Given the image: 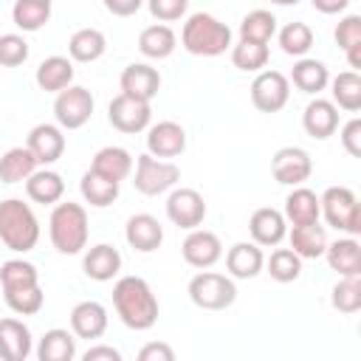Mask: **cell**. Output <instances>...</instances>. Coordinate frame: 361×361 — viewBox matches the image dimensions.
I'll list each match as a JSON object with an SVG mask.
<instances>
[{
    "label": "cell",
    "mask_w": 361,
    "mask_h": 361,
    "mask_svg": "<svg viewBox=\"0 0 361 361\" xmlns=\"http://www.w3.org/2000/svg\"><path fill=\"white\" fill-rule=\"evenodd\" d=\"M113 307L124 327L149 330L158 322V299L147 279L141 276H118L113 285Z\"/></svg>",
    "instance_id": "cell-1"
},
{
    "label": "cell",
    "mask_w": 361,
    "mask_h": 361,
    "mask_svg": "<svg viewBox=\"0 0 361 361\" xmlns=\"http://www.w3.org/2000/svg\"><path fill=\"white\" fill-rule=\"evenodd\" d=\"M180 45L192 56H220L231 48V28L209 11H195L180 28Z\"/></svg>",
    "instance_id": "cell-2"
},
{
    "label": "cell",
    "mask_w": 361,
    "mask_h": 361,
    "mask_svg": "<svg viewBox=\"0 0 361 361\" xmlns=\"http://www.w3.org/2000/svg\"><path fill=\"white\" fill-rule=\"evenodd\" d=\"M87 234H90V226L82 203H71V200L54 203V212L48 220V237L59 254H68V257L82 254L87 248Z\"/></svg>",
    "instance_id": "cell-3"
},
{
    "label": "cell",
    "mask_w": 361,
    "mask_h": 361,
    "mask_svg": "<svg viewBox=\"0 0 361 361\" xmlns=\"http://www.w3.org/2000/svg\"><path fill=\"white\" fill-rule=\"evenodd\" d=\"M0 243L17 254H25L39 243V220L20 197L0 200Z\"/></svg>",
    "instance_id": "cell-4"
},
{
    "label": "cell",
    "mask_w": 361,
    "mask_h": 361,
    "mask_svg": "<svg viewBox=\"0 0 361 361\" xmlns=\"http://www.w3.org/2000/svg\"><path fill=\"white\" fill-rule=\"evenodd\" d=\"M319 212L336 231H344L350 237L361 234V206L350 186H327L319 197Z\"/></svg>",
    "instance_id": "cell-5"
},
{
    "label": "cell",
    "mask_w": 361,
    "mask_h": 361,
    "mask_svg": "<svg viewBox=\"0 0 361 361\" xmlns=\"http://www.w3.org/2000/svg\"><path fill=\"white\" fill-rule=\"evenodd\" d=\"M189 299L200 310H226L237 299V285L231 276L203 268L189 279Z\"/></svg>",
    "instance_id": "cell-6"
},
{
    "label": "cell",
    "mask_w": 361,
    "mask_h": 361,
    "mask_svg": "<svg viewBox=\"0 0 361 361\" xmlns=\"http://www.w3.org/2000/svg\"><path fill=\"white\" fill-rule=\"evenodd\" d=\"M180 180V166L175 161H166V158H155L149 152L138 155L135 158V175H133V183L141 195L147 197H155V195H164L169 189H175V183Z\"/></svg>",
    "instance_id": "cell-7"
},
{
    "label": "cell",
    "mask_w": 361,
    "mask_h": 361,
    "mask_svg": "<svg viewBox=\"0 0 361 361\" xmlns=\"http://www.w3.org/2000/svg\"><path fill=\"white\" fill-rule=\"evenodd\" d=\"M93 116V96L82 85H68L54 99V118L62 130H79Z\"/></svg>",
    "instance_id": "cell-8"
},
{
    "label": "cell",
    "mask_w": 361,
    "mask_h": 361,
    "mask_svg": "<svg viewBox=\"0 0 361 361\" xmlns=\"http://www.w3.org/2000/svg\"><path fill=\"white\" fill-rule=\"evenodd\" d=\"M107 121L118 130V133H127V135H135L141 130L149 127L152 121V107L149 102H141L135 96H127V93H118L110 99L107 104Z\"/></svg>",
    "instance_id": "cell-9"
},
{
    "label": "cell",
    "mask_w": 361,
    "mask_h": 361,
    "mask_svg": "<svg viewBox=\"0 0 361 361\" xmlns=\"http://www.w3.org/2000/svg\"><path fill=\"white\" fill-rule=\"evenodd\" d=\"M290 99V82L279 71H259L251 82V102L259 113H279Z\"/></svg>",
    "instance_id": "cell-10"
},
{
    "label": "cell",
    "mask_w": 361,
    "mask_h": 361,
    "mask_svg": "<svg viewBox=\"0 0 361 361\" xmlns=\"http://www.w3.org/2000/svg\"><path fill=\"white\" fill-rule=\"evenodd\" d=\"M166 217L178 226V228H197L203 220H206V200L197 189L192 186H180V189H172L169 197H166Z\"/></svg>",
    "instance_id": "cell-11"
},
{
    "label": "cell",
    "mask_w": 361,
    "mask_h": 361,
    "mask_svg": "<svg viewBox=\"0 0 361 361\" xmlns=\"http://www.w3.org/2000/svg\"><path fill=\"white\" fill-rule=\"evenodd\" d=\"M271 172L282 186H302L313 172V161L302 147H282L271 158Z\"/></svg>",
    "instance_id": "cell-12"
},
{
    "label": "cell",
    "mask_w": 361,
    "mask_h": 361,
    "mask_svg": "<svg viewBox=\"0 0 361 361\" xmlns=\"http://www.w3.org/2000/svg\"><path fill=\"white\" fill-rule=\"evenodd\" d=\"M180 254H183V259H186V265H192V268H212L220 257H223V243H220V237L214 234V231H209V228H192L189 234H186V240H183V245H180Z\"/></svg>",
    "instance_id": "cell-13"
},
{
    "label": "cell",
    "mask_w": 361,
    "mask_h": 361,
    "mask_svg": "<svg viewBox=\"0 0 361 361\" xmlns=\"http://www.w3.org/2000/svg\"><path fill=\"white\" fill-rule=\"evenodd\" d=\"M25 147L34 152L37 164L51 166V164H56V161L62 158V152H65V133H62L59 124H48V121H42V124L31 127Z\"/></svg>",
    "instance_id": "cell-14"
},
{
    "label": "cell",
    "mask_w": 361,
    "mask_h": 361,
    "mask_svg": "<svg viewBox=\"0 0 361 361\" xmlns=\"http://www.w3.org/2000/svg\"><path fill=\"white\" fill-rule=\"evenodd\" d=\"M186 149V130L178 121H158L147 127V152L155 158H178Z\"/></svg>",
    "instance_id": "cell-15"
},
{
    "label": "cell",
    "mask_w": 361,
    "mask_h": 361,
    "mask_svg": "<svg viewBox=\"0 0 361 361\" xmlns=\"http://www.w3.org/2000/svg\"><path fill=\"white\" fill-rule=\"evenodd\" d=\"M118 85H121V93L135 96L141 102H152L161 90V73H158V68H152L147 62H133L121 71Z\"/></svg>",
    "instance_id": "cell-16"
},
{
    "label": "cell",
    "mask_w": 361,
    "mask_h": 361,
    "mask_svg": "<svg viewBox=\"0 0 361 361\" xmlns=\"http://www.w3.org/2000/svg\"><path fill=\"white\" fill-rule=\"evenodd\" d=\"M248 231H251V240L262 248L268 245H279L288 234V220L279 209H271V206H262L257 209L251 217H248Z\"/></svg>",
    "instance_id": "cell-17"
},
{
    "label": "cell",
    "mask_w": 361,
    "mask_h": 361,
    "mask_svg": "<svg viewBox=\"0 0 361 361\" xmlns=\"http://www.w3.org/2000/svg\"><path fill=\"white\" fill-rule=\"evenodd\" d=\"M124 240L130 248L141 251V254H149L155 248H161L164 243V226L158 223V217L141 212V214H133L124 226Z\"/></svg>",
    "instance_id": "cell-18"
},
{
    "label": "cell",
    "mask_w": 361,
    "mask_h": 361,
    "mask_svg": "<svg viewBox=\"0 0 361 361\" xmlns=\"http://www.w3.org/2000/svg\"><path fill=\"white\" fill-rule=\"evenodd\" d=\"M71 330L76 338H102L107 330V307L96 299H85L71 310Z\"/></svg>",
    "instance_id": "cell-19"
},
{
    "label": "cell",
    "mask_w": 361,
    "mask_h": 361,
    "mask_svg": "<svg viewBox=\"0 0 361 361\" xmlns=\"http://www.w3.org/2000/svg\"><path fill=\"white\" fill-rule=\"evenodd\" d=\"M302 127L310 138H330L336 130H338V107L330 102V99H310L305 113H302Z\"/></svg>",
    "instance_id": "cell-20"
},
{
    "label": "cell",
    "mask_w": 361,
    "mask_h": 361,
    "mask_svg": "<svg viewBox=\"0 0 361 361\" xmlns=\"http://www.w3.org/2000/svg\"><path fill=\"white\" fill-rule=\"evenodd\" d=\"M226 268H228V276L231 279H254L262 268H265V254H262V245H257L254 240L251 243H234L228 251H226Z\"/></svg>",
    "instance_id": "cell-21"
},
{
    "label": "cell",
    "mask_w": 361,
    "mask_h": 361,
    "mask_svg": "<svg viewBox=\"0 0 361 361\" xmlns=\"http://www.w3.org/2000/svg\"><path fill=\"white\" fill-rule=\"evenodd\" d=\"M34 350V338L28 324L20 319H0V358L3 361H25Z\"/></svg>",
    "instance_id": "cell-22"
},
{
    "label": "cell",
    "mask_w": 361,
    "mask_h": 361,
    "mask_svg": "<svg viewBox=\"0 0 361 361\" xmlns=\"http://www.w3.org/2000/svg\"><path fill=\"white\" fill-rule=\"evenodd\" d=\"M82 271L93 282H110L121 271V254H118V248H113L110 243H99V245L87 248L85 251V259H82Z\"/></svg>",
    "instance_id": "cell-23"
},
{
    "label": "cell",
    "mask_w": 361,
    "mask_h": 361,
    "mask_svg": "<svg viewBox=\"0 0 361 361\" xmlns=\"http://www.w3.org/2000/svg\"><path fill=\"white\" fill-rule=\"evenodd\" d=\"M324 257L338 276H361V243L355 237H338L327 243Z\"/></svg>",
    "instance_id": "cell-24"
},
{
    "label": "cell",
    "mask_w": 361,
    "mask_h": 361,
    "mask_svg": "<svg viewBox=\"0 0 361 361\" xmlns=\"http://www.w3.org/2000/svg\"><path fill=\"white\" fill-rule=\"evenodd\" d=\"M25 195L34 200V203H42V206H54V203H59L62 200V195H65V180H62V175L59 172H54V169H34L28 178H25Z\"/></svg>",
    "instance_id": "cell-25"
},
{
    "label": "cell",
    "mask_w": 361,
    "mask_h": 361,
    "mask_svg": "<svg viewBox=\"0 0 361 361\" xmlns=\"http://www.w3.org/2000/svg\"><path fill=\"white\" fill-rule=\"evenodd\" d=\"M34 79H37L39 90H45V93H59V90H65V87L73 82V59L59 56V54L45 56V59L37 65Z\"/></svg>",
    "instance_id": "cell-26"
},
{
    "label": "cell",
    "mask_w": 361,
    "mask_h": 361,
    "mask_svg": "<svg viewBox=\"0 0 361 361\" xmlns=\"http://www.w3.org/2000/svg\"><path fill=\"white\" fill-rule=\"evenodd\" d=\"M288 82H293V87H299L307 96H319L330 82V71H327V65L322 59L299 56L293 71H290V76H288Z\"/></svg>",
    "instance_id": "cell-27"
},
{
    "label": "cell",
    "mask_w": 361,
    "mask_h": 361,
    "mask_svg": "<svg viewBox=\"0 0 361 361\" xmlns=\"http://www.w3.org/2000/svg\"><path fill=\"white\" fill-rule=\"evenodd\" d=\"M288 237H290V248H293L302 259H319V257H324L327 231H324V226H319V220H316V223L293 226Z\"/></svg>",
    "instance_id": "cell-28"
},
{
    "label": "cell",
    "mask_w": 361,
    "mask_h": 361,
    "mask_svg": "<svg viewBox=\"0 0 361 361\" xmlns=\"http://www.w3.org/2000/svg\"><path fill=\"white\" fill-rule=\"evenodd\" d=\"M175 48H178V37H175V31L166 23L147 25L138 34V51L147 59H166V56H172Z\"/></svg>",
    "instance_id": "cell-29"
},
{
    "label": "cell",
    "mask_w": 361,
    "mask_h": 361,
    "mask_svg": "<svg viewBox=\"0 0 361 361\" xmlns=\"http://www.w3.org/2000/svg\"><path fill=\"white\" fill-rule=\"evenodd\" d=\"M285 220L293 223V226H302V223H316L319 220V195L307 186H293L290 195L285 197Z\"/></svg>",
    "instance_id": "cell-30"
},
{
    "label": "cell",
    "mask_w": 361,
    "mask_h": 361,
    "mask_svg": "<svg viewBox=\"0 0 361 361\" xmlns=\"http://www.w3.org/2000/svg\"><path fill=\"white\" fill-rule=\"evenodd\" d=\"M90 169L99 172V175H104V178H110V180H116V183H121L133 172V155L124 147H113L110 144V147H102L93 155Z\"/></svg>",
    "instance_id": "cell-31"
},
{
    "label": "cell",
    "mask_w": 361,
    "mask_h": 361,
    "mask_svg": "<svg viewBox=\"0 0 361 361\" xmlns=\"http://www.w3.org/2000/svg\"><path fill=\"white\" fill-rule=\"evenodd\" d=\"M37 358L39 361H73L76 358V336H73V330L54 327V330L42 333V338L37 344Z\"/></svg>",
    "instance_id": "cell-32"
},
{
    "label": "cell",
    "mask_w": 361,
    "mask_h": 361,
    "mask_svg": "<svg viewBox=\"0 0 361 361\" xmlns=\"http://www.w3.org/2000/svg\"><path fill=\"white\" fill-rule=\"evenodd\" d=\"M107 51V37L99 28H79L68 39V54L73 62H96Z\"/></svg>",
    "instance_id": "cell-33"
},
{
    "label": "cell",
    "mask_w": 361,
    "mask_h": 361,
    "mask_svg": "<svg viewBox=\"0 0 361 361\" xmlns=\"http://www.w3.org/2000/svg\"><path fill=\"white\" fill-rule=\"evenodd\" d=\"M327 85H330V93H333L330 102L336 107H341L347 113H358L361 110V76H358V71H341Z\"/></svg>",
    "instance_id": "cell-34"
},
{
    "label": "cell",
    "mask_w": 361,
    "mask_h": 361,
    "mask_svg": "<svg viewBox=\"0 0 361 361\" xmlns=\"http://www.w3.org/2000/svg\"><path fill=\"white\" fill-rule=\"evenodd\" d=\"M37 166L39 164L28 147H11L0 155V180L3 183H23Z\"/></svg>",
    "instance_id": "cell-35"
},
{
    "label": "cell",
    "mask_w": 361,
    "mask_h": 361,
    "mask_svg": "<svg viewBox=\"0 0 361 361\" xmlns=\"http://www.w3.org/2000/svg\"><path fill=\"white\" fill-rule=\"evenodd\" d=\"M79 192H82L85 203H90L93 209H104L118 197V183L104 178V175H99V172H93V169H87L82 175V180H79Z\"/></svg>",
    "instance_id": "cell-36"
},
{
    "label": "cell",
    "mask_w": 361,
    "mask_h": 361,
    "mask_svg": "<svg viewBox=\"0 0 361 361\" xmlns=\"http://www.w3.org/2000/svg\"><path fill=\"white\" fill-rule=\"evenodd\" d=\"M276 34V17L268 8H254L243 17L240 23V39H251V42H271Z\"/></svg>",
    "instance_id": "cell-37"
},
{
    "label": "cell",
    "mask_w": 361,
    "mask_h": 361,
    "mask_svg": "<svg viewBox=\"0 0 361 361\" xmlns=\"http://www.w3.org/2000/svg\"><path fill=\"white\" fill-rule=\"evenodd\" d=\"M268 45L265 42H251V39H240L237 45H231V62L234 68L245 71V73H259L268 65Z\"/></svg>",
    "instance_id": "cell-38"
},
{
    "label": "cell",
    "mask_w": 361,
    "mask_h": 361,
    "mask_svg": "<svg viewBox=\"0 0 361 361\" xmlns=\"http://www.w3.org/2000/svg\"><path fill=\"white\" fill-rule=\"evenodd\" d=\"M11 20L20 31H39L51 20V3L42 0H17L11 8Z\"/></svg>",
    "instance_id": "cell-39"
},
{
    "label": "cell",
    "mask_w": 361,
    "mask_h": 361,
    "mask_svg": "<svg viewBox=\"0 0 361 361\" xmlns=\"http://www.w3.org/2000/svg\"><path fill=\"white\" fill-rule=\"evenodd\" d=\"M279 48L288 54V56H305L310 48H313V28L307 23H288L279 28Z\"/></svg>",
    "instance_id": "cell-40"
},
{
    "label": "cell",
    "mask_w": 361,
    "mask_h": 361,
    "mask_svg": "<svg viewBox=\"0 0 361 361\" xmlns=\"http://www.w3.org/2000/svg\"><path fill=\"white\" fill-rule=\"evenodd\" d=\"M265 268H268L271 279H276V282L285 285V282L299 279V274H302V257L293 248H276L265 259Z\"/></svg>",
    "instance_id": "cell-41"
},
{
    "label": "cell",
    "mask_w": 361,
    "mask_h": 361,
    "mask_svg": "<svg viewBox=\"0 0 361 361\" xmlns=\"http://www.w3.org/2000/svg\"><path fill=\"white\" fill-rule=\"evenodd\" d=\"M3 296H6V305L17 316H34L45 305V293H42L39 282L37 285H25V288H14V290H3Z\"/></svg>",
    "instance_id": "cell-42"
},
{
    "label": "cell",
    "mask_w": 361,
    "mask_h": 361,
    "mask_svg": "<svg viewBox=\"0 0 361 361\" xmlns=\"http://www.w3.org/2000/svg\"><path fill=\"white\" fill-rule=\"evenodd\" d=\"M37 282H39V271L28 259H6L0 265V285H3V290L37 285Z\"/></svg>",
    "instance_id": "cell-43"
},
{
    "label": "cell",
    "mask_w": 361,
    "mask_h": 361,
    "mask_svg": "<svg viewBox=\"0 0 361 361\" xmlns=\"http://www.w3.org/2000/svg\"><path fill=\"white\" fill-rule=\"evenodd\" d=\"M330 302L338 313H358L361 310V276H341L333 285Z\"/></svg>",
    "instance_id": "cell-44"
},
{
    "label": "cell",
    "mask_w": 361,
    "mask_h": 361,
    "mask_svg": "<svg viewBox=\"0 0 361 361\" xmlns=\"http://www.w3.org/2000/svg\"><path fill=\"white\" fill-rule=\"evenodd\" d=\"M28 59V42L23 34H0V65L3 68H17Z\"/></svg>",
    "instance_id": "cell-45"
},
{
    "label": "cell",
    "mask_w": 361,
    "mask_h": 361,
    "mask_svg": "<svg viewBox=\"0 0 361 361\" xmlns=\"http://www.w3.org/2000/svg\"><path fill=\"white\" fill-rule=\"evenodd\" d=\"M149 14L158 20V23H175L186 14L189 8V0H144Z\"/></svg>",
    "instance_id": "cell-46"
},
{
    "label": "cell",
    "mask_w": 361,
    "mask_h": 361,
    "mask_svg": "<svg viewBox=\"0 0 361 361\" xmlns=\"http://www.w3.org/2000/svg\"><path fill=\"white\" fill-rule=\"evenodd\" d=\"M333 37H336V45H338L341 51H347L350 45L361 42V17H358V14L341 17L338 25H336V31H333Z\"/></svg>",
    "instance_id": "cell-47"
},
{
    "label": "cell",
    "mask_w": 361,
    "mask_h": 361,
    "mask_svg": "<svg viewBox=\"0 0 361 361\" xmlns=\"http://www.w3.org/2000/svg\"><path fill=\"white\" fill-rule=\"evenodd\" d=\"M341 147L353 155V158H361V118L358 116H353L344 127H341Z\"/></svg>",
    "instance_id": "cell-48"
},
{
    "label": "cell",
    "mask_w": 361,
    "mask_h": 361,
    "mask_svg": "<svg viewBox=\"0 0 361 361\" xmlns=\"http://www.w3.org/2000/svg\"><path fill=\"white\" fill-rule=\"evenodd\" d=\"M141 361H175V350L166 341H149L138 350Z\"/></svg>",
    "instance_id": "cell-49"
},
{
    "label": "cell",
    "mask_w": 361,
    "mask_h": 361,
    "mask_svg": "<svg viewBox=\"0 0 361 361\" xmlns=\"http://www.w3.org/2000/svg\"><path fill=\"white\" fill-rule=\"evenodd\" d=\"M82 358L85 361H121V353L116 347H110V344H93V347H87L82 353Z\"/></svg>",
    "instance_id": "cell-50"
},
{
    "label": "cell",
    "mask_w": 361,
    "mask_h": 361,
    "mask_svg": "<svg viewBox=\"0 0 361 361\" xmlns=\"http://www.w3.org/2000/svg\"><path fill=\"white\" fill-rule=\"evenodd\" d=\"M141 6H144V0H104V8L116 17H133V14H138Z\"/></svg>",
    "instance_id": "cell-51"
},
{
    "label": "cell",
    "mask_w": 361,
    "mask_h": 361,
    "mask_svg": "<svg viewBox=\"0 0 361 361\" xmlns=\"http://www.w3.org/2000/svg\"><path fill=\"white\" fill-rule=\"evenodd\" d=\"M310 3L319 14H341L350 6V0H310Z\"/></svg>",
    "instance_id": "cell-52"
},
{
    "label": "cell",
    "mask_w": 361,
    "mask_h": 361,
    "mask_svg": "<svg viewBox=\"0 0 361 361\" xmlns=\"http://www.w3.org/2000/svg\"><path fill=\"white\" fill-rule=\"evenodd\" d=\"M344 54H347V62H350V68H353V71H358V68H361V42L350 45Z\"/></svg>",
    "instance_id": "cell-53"
},
{
    "label": "cell",
    "mask_w": 361,
    "mask_h": 361,
    "mask_svg": "<svg viewBox=\"0 0 361 361\" xmlns=\"http://www.w3.org/2000/svg\"><path fill=\"white\" fill-rule=\"evenodd\" d=\"M268 3H274V6H296L299 0H268Z\"/></svg>",
    "instance_id": "cell-54"
},
{
    "label": "cell",
    "mask_w": 361,
    "mask_h": 361,
    "mask_svg": "<svg viewBox=\"0 0 361 361\" xmlns=\"http://www.w3.org/2000/svg\"><path fill=\"white\" fill-rule=\"evenodd\" d=\"M42 3H51V0H42Z\"/></svg>",
    "instance_id": "cell-55"
}]
</instances>
